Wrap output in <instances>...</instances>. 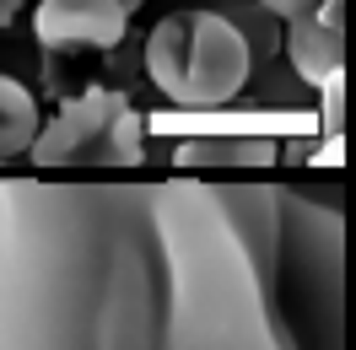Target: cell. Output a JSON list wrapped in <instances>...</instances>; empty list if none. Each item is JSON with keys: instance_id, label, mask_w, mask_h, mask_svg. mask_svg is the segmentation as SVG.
Wrapping results in <instances>:
<instances>
[{"instance_id": "obj_1", "label": "cell", "mask_w": 356, "mask_h": 350, "mask_svg": "<svg viewBox=\"0 0 356 350\" xmlns=\"http://www.w3.org/2000/svg\"><path fill=\"white\" fill-rule=\"evenodd\" d=\"M281 194L0 178V350H297Z\"/></svg>"}, {"instance_id": "obj_2", "label": "cell", "mask_w": 356, "mask_h": 350, "mask_svg": "<svg viewBox=\"0 0 356 350\" xmlns=\"http://www.w3.org/2000/svg\"><path fill=\"white\" fill-rule=\"evenodd\" d=\"M281 307L297 350H346V221L297 189L281 194Z\"/></svg>"}, {"instance_id": "obj_3", "label": "cell", "mask_w": 356, "mask_h": 350, "mask_svg": "<svg viewBox=\"0 0 356 350\" xmlns=\"http://www.w3.org/2000/svg\"><path fill=\"white\" fill-rule=\"evenodd\" d=\"M146 70L178 108H222L248 87V44L216 11H173L146 33Z\"/></svg>"}, {"instance_id": "obj_4", "label": "cell", "mask_w": 356, "mask_h": 350, "mask_svg": "<svg viewBox=\"0 0 356 350\" xmlns=\"http://www.w3.org/2000/svg\"><path fill=\"white\" fill-rule=\"evenodd\" d=\"M27 156L33 167H140L146 124L119 87H87L60 103Z\"/></svg>"}, {"instance_id": "obj_5", "label": "cell", "mask_w": 356, "mask_h": 350, "mask_svg": "<svg viewBox=\"0 0 356 350\" xmlns=\"http://www.w3.org/2000/svg\"><path fill=\"white\" fill-rule=\"evenodd\" d=\"M33 33H38L49 60L108 54L130 33V6L124 0H44L33 11Z\"/></svg>"}, {"instance_id": "obj_6", "label": "cell", "mask_w": 356, "mask_h": 350, "mask_svg": "<svg viewBox=\"0 0 356 350\" xmlns=\"http://www.w3.org/2000/svg\"><path fill=\"white\" fill-rule=\"evenodd\" d=\"M286 60L291 70L313 81V87H330L346 76V33L330 22V17H302V22H286Z\"/></svg>"}, {"instance_id": "obj_7", "label": "cell", "mask_w": 356, "mask_h": 350, "mask_svg": "<svg viewBox=\"0 0 356 350\" xmlns=\"http://www.w3.org/2000/svg\"><path fill=\"white\" fill-rule=\"evenodd\" d=\"M173 162L189 173V167H270L275 162V146L265 135H200V140H184L173 151Z\"/></svg>"}, {"instance_id": "obj_8", "label": "cell", "mask_w": 356, "mask_h": 350, "mask_svg": "<svg viewBox=\"0 0 356 350\" xmlns=\"http://www.w3.org/2000/svg\"><path fill=\"white\" fill-rule=\"evenodd\" d=\"M38 130H44V119H38L33 92H27L17 76H0V162L27 156L33 140H38Z\"/></svg>"}, {"instance_id": "obj_9", "label": "cell", "mask_w": 356, "mask_h": 350, "mask_svg": "<svg viewBox=\"0 0 356 350\" xmlns=\"http://www.w3.org/2000/svg\"><path fill=\"white\" fill-rule=\"evenodd\" d=\"M324 6L330 0H265L270 17H281V22H302V17H324Z\"/></svg>"}, {"instance_id": "obj_10", "label": "cell", "mask_w": 356, "mask_h": 350, "mask_svg": "<svg viewBox=\"0 0 356 350\" xmlns=\"http://www.w3.org/2000/svg\"><path fill=\"white\" fill-rule=\"evenodd\" d=\"M318 92H324V130H330V140H340V124H346L340 119V92H346V76L330 81V87H318Z\"/></svg>"}, {"instance_id": "obj_11", "label": "cell", "mask_w": 356, "mask_h": 350, "mask_svg": "<svg viewBox=\"0 0 356 350\" xmlns=\"http://www.w3.org/2000/svg\"><path fill=\"white\" fill-rule=\"evenodd\" d=\"M17 11H22V0H0V27L17 22Z\"/></svg>"}, {"instance_id": "obj_12", "label": "cell", "mask_w": 356, "mask_h": 350, "mask_svg": "<svg viewBox=\"0 0 356 350\" xmlns=\"http://www.w3.org/2000/svg\"><path fill=\"white\" fill-rule=\"evenodd\" d=\"M124 6H130V11H135V6H140V0H124Z\"/></svg>"}]
</instances>
